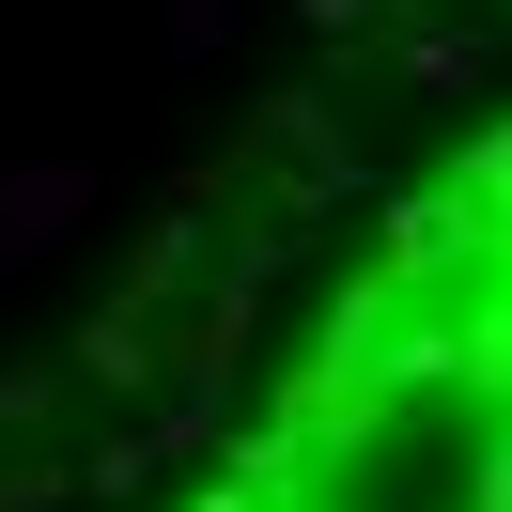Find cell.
<instances>
[{
	"label": "cell",
	"mask_w": 512,
	"mask_h": 512,
	"mask_svg": "<svg viewBox=\"0 0 512 512\" xmlns=\"http://www.w3.org/2000/svg\"><path fill=\"white\" fill-rule=\"evenodd\" d=\"M187 512H512V125L388 218Z\"/></svg>",
	"instance_id": "obj_1"
}]
</instances>
